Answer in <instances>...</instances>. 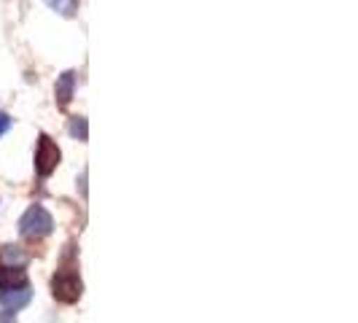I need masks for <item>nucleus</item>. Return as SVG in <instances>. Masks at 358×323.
I'll return each instance as SVG.
<instances>
[{
    "mask_svg": "<svg viewBox=\"0 0 358 323\" xmlns=\"http://www.w3.org/2000/svg\"><path fill=\"white\" fill-rule=\"evenodd\" d=\"M33 299V288L22 286V288H11V291H0V307L6 313H19L22 307L30 305Z\"/></svg>",
    "mask_w": 358,
    "mask_h": 323,
    "instance_id": "obj_4",
    "label": "nucleus"
},
{
    "mask_svg": "<svg viewBox=\"0 0 358 323\" xmlns=\"http://www.w3.org/2000/svg\"><path fill=\"white\" fill-rule=\"evenodd\" d=\"M59 159H62L59 145L54 143L46 132H41V135H38V145H36V173L41 178H49L54 170H57Z\"/></svg>",
    "mask_w": 358,
    "mask_h": 323,
    "instance_id": "obj_3",
    "label": "nucleus"
},
{
    "mask_svg": "<svg viewBox=\"0 0 358 323\" xmlns=\"http://www.w3.org/2000/svg\"><path fill=\"white\" fill-rule=\"evenodd\" d=\"M52 294H54V299L62 302V305H76V302L81 299L84 283H81V278H78V272H76L73 264H65V267H59L54 272Z\"/></svg>",
    "mask_w": 358,
    "mask_h": 323,
    "instance_id": "obj_1",
    "label": "nucleus"
},
{
    "mask_svg": "<svg viewBox=\"0 0 358 323\" xmlns=\"http://www.w3.org/2000/svg\"><path fill=\"white\" fill-rule=\"evenodd\" d=\"M0 323H17V315H14V313H6V310H3V313H0Z\"/></svg>",
    "mask_w": 358,
    "mask_h": 323,
    "instance_id": "obj_11",
    "label": "nucleus"
},
{
    "mask_svg": "<svg viewBox=\"0 0 358 323\" xmlns=\"http://www.w3.org/2000/svg\"><path fill=\"white\" fill-rule=\"evenodd\" d=\"M68 132H71V138L87 143V141H90V122H87L84 116H73L71 122H68Z\"/></svg>",
    "mask_w": 358,
    "mask_h": 323,
    "instance_id": "obj_7",
    "label": "nucleus"
},
{
    "mask_svg": "<svg viewBox=\"0 0 358 323\" xmlns=\"http://www.w3.org/2000/svg\"><path fill=\"white\" fill-rule=\"evenodd\" d=\"M52 11H57L59 17H65V19H71L78 14V0H43Z\"/></svg>",
    "mask_w": 358,
    "mask_h": 323,
    "instance_id": "obj_8",
    "label": "nucleus"
},
{
    "mask_svg": "<svg viewBox=\"0 0 358 323\" xmlns=\"http://www.w3.org/2000/svg\"><path fill=\"white\" fill-rule=\"evenodd\" d=\"M73 92H76V71H65L59 78H57V87H54V97H57V108L71 106Z\"/></svg>",
    "mask_w": 358,
    "mask_h": 323,
    "instance_id": "obj_6",
    "label": "nucleus"
},
{
    "mask_svg": "<svg viewBox=\"0 0 358 323\" xmlns=\"http://www.w3.org/2000/svg\"><path fill=\"white\" fill-rule=\"evenodd\" d=\"M0 259H6L8 264H24V253L19 251V245H3L0 248Z\"/></svg>",
    "mask_w": 358,
    "mask_h": 323,
    "instance_id": "obj_9",
    "label": "nucleus"
},
{
    "mask_svg": "<svg viewBox=\"0 0 358 323\" xmlns=\"http://www.w3.org/2000/svg\"><path fill=\"white\" fill-rule=\"evenodd\" d=\"M11 124H14V119H11L6 110H0V138H3V135L11 129Z\"/></svg>",
    "mask_w": 358,
    "mask_h": 323,
    "instance_id": "obj_10",
    "label": "nucleus"
},
{
    "mask_svg": "<svg viewBox=\"0 0 358 323\" xmlns=\"http://www.w3.org/2000/svg\"><path fill=\"white\" fill-rule=\"evenodd\" d=\"M30 286V278L22 264H6L0 267V291H11V288Z\"/></svg>",
    "mask_w": 358,
    "mask_h": 323,
    "instance_id": "obj_5",
    "label": "nucleus"
},
{
    "mask_svg": "<svg viewBox=\"0 0 358 323\" xmlns=\"http://www.w3.org/2000/svg\"><path fill=\"white\" fill-rule=\"evenodd\" d=\"M52 229L54 218L43 205H30L24 210V215L19 218V234L27 237V240H43V237L52 234Z\"/></svg>",
    "mask_w": 358,
    "mask_h": 323,
    "instance_id": "obj_2",
    "label": "nucleus"
}]
</instances>
